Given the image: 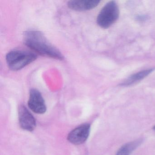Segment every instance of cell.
Wrapping results in <instances>:
<instances>
[{"label": "cell", "mask_w": 155, "mask_h": 155, "mask_svg": "<svg viewBox=\"0 0 155 155\" xmlns=\"http://www.w3.org/2000/svg\"><path fill=\"white\" fill-rule=\"evenodd\" d=\"M100 1L98 0H81L70 1L68 2L69 8L77 11L89 10L94 8L99 4Z\"/></svg>", "instance_id": "obj_7"}, {"label": "cell", "mask_w": 155, "mask_h": 155, "mask_svg": "<svg viewBox=\"0 0 155 155\" xmlns=\"http://www.w3.org/2000/svg\"><path fill=\"white\" fill-rule=\"evenodd\" d=\"M154 68L144 70L139 72L135 73L129 77L126 81H124L121 86H128L134 84L136 82H138L140 81L143 79L145 78L148 76L154 71Z\"/></svg>", "instance_id": "obj_8"}, {"label": "cell", "mask_w": 155, "mask_h": 155, "mask_svg": "<svg viewBox=\"0 0 155 155\" xmlns=\"http://www.w3.org/2000/svg\"><path fill=\"white\" fill-rule=\"evenodd\" d=\"M23 36L25 45L38 54L59 60L64 59L61 52L48 40L40 31H27L24 32Z\"/></svg>", "instance_id": "obj_1"}, {"label": "cell", "mask_w": 155, "mask_h": 155, "mask_svg": "<svg viewBox=\"0 0 155 155\" xmlns=\"http://www.w3.org/2000/svg\"><path fill=\"white\" fill-rule=\"evenodd\" d=\"M28 105L32 111L37 114H43L47 110L45 101L41 93L36 89L31 90Z\"/></svg>", "instance_id": "obj_4"}, {"label": "cell", "mask_w": 155, "mask_h": 155, "mask_svg": "<svg viewBox=\"0 0 155 155\" xmlns=\"http://www.w3.org/2000/svg\"><path fill=\"white\" fill-rule=\"evenodd\" d=\"M119 10L115 1L107 3L101 9L97 18V23L103 28H107L113 25L118 19Z\"/></svg>", "instance_id": "obj_3"}, {"label": "cell", "mask_w": 155, "mask_h": 155, "mask_svg": "<svg viewBox=\"0 0 155 155\" xmlns=\"http://www.w3.org/2000/svg\"><path fill=\"white\" fill-rule=\"evenodd\" d=\"M142 141V140L139 139L125 144L118 150L116 155H130L134 150L141 144Z\"/></svg>", "instance_id": "obj_9"}, {"label": "cell", "mask_w": 155, "mask_h": 155, "mask_svg": "<svg viewBox=\"0 0 155 155\" xmlns=\"http://www.w3.org/2000/svg\"><path fill=\"white\" fill-rule=\"evenodd\" d=\"M153 129L155 131V126H154V127H153Z\"/></svg>", "instance_id": "obj_10"}, {"label": "cell", "mask_w": 155, "mask_h": 155, "mask_svg": "<svg viewBox=\"0 0 155 155\" xmlns=\"http://www.w3.org/2000/svg\"><path fill=\"white\" fill-rule=\"evenodd\" d=\"M19 121L21 128L28 131H32L36 126L35 118L28 110L21 105L19 108Z\"/></svg>", "instance_id": "obj_6"}, {"label": "cell", "mask_w": 155, "mask_h": 155, "mask_svg": "<svg viewBox=\"0 0 155 155\" xmlns=\"http://www.w3.org/2000/svg\"><path fill=\"white\" fill-rule=\"evenodd\" d=\"M37 57L31 51L15 50L7 54L6 59L8 68L13 71H18L33 62Z\"/></svg>", "instance_id": "obj_2"}, {"label": "cell", "mask_w": 155, "mask_h": 155, "mask_svg": "<svg viewBox=\"0 0 155 155\" xmlns=\"http://www.w3.org/2000/svg\"><path fill=\"white\" fill-rule=\"evenodd\" d=\"M90 128V125L89 124H84L79 126L70 132L68 135V140L75 145L82 144L88 137Z\"/></svg>", "instance_id": "obj_5"}]
</instances>
